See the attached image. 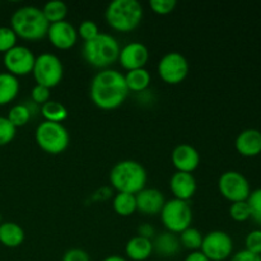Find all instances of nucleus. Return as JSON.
<instances>
[{"label": "nucleus", "instance_id": "17", "mask_svg": "<svg viewBox=\"0 0 261 261\" xmlns=\"http://www.w3.org/2000/svg\"><path fill=\"white\" fill-rule=\"evenodd\" d=\"M198 184L193 173L176 171L170 178V190L173 198L178 200L189 201L196 193Z\"/></svg>", "mask_w": 261, "mask_h": 261}, {"label": "nucleus", "instance_id": "24", "mask_svg": "<svg viewBox=\"0 0 261 261\" xmlns=\"http://www.w3.org/2000/svg\"><path fill=\"white\" fill-rule=\"evenodd\" d=\"M115 213L121 217H129L137 212V199L134 194L117 193L112 200Z\"/></svg>", "mask_w": 261, "mask_h": 261}, {"label": "nucleus", "instance_id": "42", "mask_svg": "<svg viewBox=\"0 0 261 261\" xmlns=\"http://www.w3.org/2000/svg\"><path fill=\"white\" fill-rule=\"evenodd\" d=\"M3 223V218H2V214H0V224Z\"/></svg>", "mask_w": 261, "mask_h": 261}, {"label": "nucleus", "instance_id": "23", "mask_svg": "<svg viewBox=\"0 0 261 261\" xmlns=\"http://www.w3.org/2000/svg\"><path fill=\"white\" fill-rule=\"evenodd\" d=\"M124 76L129 92H135V93H143L147 91L152 82V75L145 68L127 71Z\"/></svg>", "mask_w": 261, "mask_h": 261}, {"label": "nucleus", "instance_id": "29", "mask_svg": "<svg viewBox=\"0 0 261 261\" xmlns=\"http://www.w3.org/2000/svg\"><path fill=\"white\" fill-rule=\"evenodd\" d=\"M246 201L251 212V219L261 226V188L252 190Z\"/></svg>", "mask_w": 261, "mask_h": 261}, {"label": "nucleus", "instance_id": "12", "mask_svg": "<svg viewBox=\"0 0 261 261\" xmlns=\"http://www.w3.org/2000/svg\"><path fill=\"white\" fill-rule=\"evenodd\" d=\"M35 60L36 56L32 50L23 45L14 46L3 56V64L7 69V73L17 76V78L32 73Z\"/></svg>", "mask_w": 261, "mask_h": 261}, {"label": "nucleus", "instance_id": "7", "mask_svg": "<svg viewBox=\"0 0 261 261\" xmlns=\"http://www.w3.org/2000/svg\"><path fill=\"white\" fill-rule=\"evenodd\" d=\"M160 214L166 231L180 234L186 228L191 227L193 211L188 201L178 200L175 198L166 200Z\"/></svg>", "mask_w": 261, "mask_h": 261}, {"label": "nucleus", "instance_id": "10", "mask_svg": "<svg viewBox=\"0 0 261 261\" xmlns=\"http://www.w3.org/2000/svg\"><path fill=\"white\" fill-rule=\"evenodd\" d=\"M218 190L224 199L231 203L246 201L251 193L250 182L239 171H227L218 180Z\"/></svg>", "mask_w": 261, "mask_h": 261}, {"label": "nucleus", "instance_id": "2", "mask_svg": "<svg viewBox=\"0 0 261 261\" xmlns=\"http://www.w3.org/2000/svg\"><path fill=\"white\" fill-rule=\"evenodd\" d=\"M50 23L43 15L42 9L35 5H24L15 10L10 18V28L18 38L25 41H41L47 36Z\"/></svg>", "mask_w": 261, "mask_h": 261}, {"label": "nucleus", "instance_id": "14", "mask_svg": "<svg viewBox=\"0 0 261 261\" xmlns=\"http://www.w3.org/2000/svg\"><path fill=\"white\" fill-rule=\"evenodd\" d=\"M149 50L144 43L130 42L121 47L117 61L125 70L130 71L144 68L149 60Z\"/></svg>", "mask_w": 261, "mask_h": 261}, {"label": "nucleus", "instance_id": "4", "mask_svg": "<svg viewBox=\"0 0 261 261\" xmlns=\"http://www.w3.org/2000/svg\"><path fill=\"white\" fill-rule=\"evenodd\" d=\"M110 184L117 193L138 194L145 188L148 180L144 166L134 160H124L115 163L110 171Z\"/></svg>", "mask_w": 261, "mask_h": 261}, {"label": "nucleus", "instance_id": "34", "mask_svg": "<svg viewBox=\"0 0 261 261\" xmlns=\"http://www.w3.org/2000/svg\"><path fill=\"white\" fill-rule=\"evenodd\" d=\"M177 2L176 0H150L149 7L153 13L158 15H167L175 10Z\"/></svg>", "mask_w": 261, "mask_h": 261}, {"label": "nucleus", "instance_id": "16", "mask_svg": "<svg viewBox=\"0 0 261 261\" xmlns=\"http://www.w3.org/2000/svg\"><path fill=\"white\" fill-rule=\"evenodd\" d=\"M137 211L145 216H157L161 213L166 203L162 191L154 188H144L135 194Z\"/></svg>", "mask_w": 261, "mask_h": 261}, {"label": "nucleus", "instance_id": "3", "mask_svg": "<svg viewBox=\"0 0 261 261\" xmlns=\"http://www.w3.org/2000/svg\"><path fill=\"white\" fill-rule=\"evenodd\" d=\"M120 50L121 47L119 41L114 36L110 33L99 32L98 36L83 43L82 55L87 64L99 70H103L109 69L119 60Z\"/></svg>", "mask_w": 261, "mask_h": 261}, {"label": "nucleus", "instance_id": "38", "mask_svg": "<svg viewBox=\"0 0 261 261\" xmlns=\"http://www.w3.org/2000/svg\"><path fill=\"white\" fill-rule=\"evenodd\" d=\"M229 261H261V256L247 250H240L229 257Z\"/></svg>", "mask_w": 261, "mask_h": 261}, {"label": "nucleus", "instance_id": "33", "mask_svg": "<svg viewBox=\"0 0 261 261\" xmlns=\"http://www.w3.org/2000/svg\"><path fill=\"white\" fill-rule=\"evenodd\" d=\"M76 32H78V37H81L82 40L86 42V41L92 40L96 36L99 35L98 25L93 20H83V22L79 24V27L76 28Z\"/></svg>", "mask_w": 261, "mask_h": 261}, {"label": "nucleus", "instance_id": "5", "mask_svg": "<svg viewBox=\"0 0 261 261\" xmlns=\"http://www.w3.org/2000/svg\"><path fill=\"white\" fill-rule=\"evenodd\" d=\"M144 15L143 5L137 0H114L105 10L107 24L120 33L133 32Z\"/></svg>", "mask_w": 261, "mask_h": 261}, {"label": "nucleus", "instance_id": "13", "mask_svg": "<svg viewBox=\"0 0 261 261\" xmlns=\"http://www.w3.org/2000/svg\"><path fill=\"white\" fill-rule=\"evenodd\" d=\"M46 37L48 38L54 47L63 51L74 47L78 42L76 28L68 20H61V22L50 24Z\"/></svg>", "mask_w": 261, "mask_h": 261}, {"label": "nucleus", "instance_id": "28", "mask_svg": "<svg viewBox=\"0 0 261 261\" xmlns=\"http://www.w3.org/2000/svg\"><path fill=\"white\" fill-rule=\"evenodd\" d=\"M7 119L15 127H22L30 122V120L32 119V114H31L27 103H17L13 107H10Z\"/></svg>", "mask_w": 261, "mask_h": 261}, {"label": "nucleus", "instance_id": "15", "mask_svg": "<svg viewBox=\"0 0 261 261\" xmlns=\"http://www.w3.org/2000/svg\"><path fill=\"white\" fill-rule=\"evenodd\" d=\"M172 165L178 172L193 173L200 165V154L190 144H178L171 153Z\"/></svg>", "mask_w": 261, "mask_h": 261}, {"label": "nucleus", "instance_id": "18", "mask_svg": "<svg viewBox=\"0 0 261 261\" xmlns=\"http://www.w3.org/2000/svg\"><path fill=\"white\" fill-rule=\"evenodd\" d=\"M234 147L242 157L252 158L261 154V132L257 129H245L237 135Z\"/></svg>", "mask_w": 261, "mask_h": 261}, {"label": "nucleus", "instance_id": "26", "mask_svg": "<svg viewBox=\"0 0 261 261\" xmlns=\"http://www.w3.org/2000/svg\"><path fill=\"white\" fill-rule=\"evenodd\" d=\"M41 9L50 24L65 20L66 15H68V5L61 0H51V2L46 3Z\"/></svg>", "mask_w": 261, "mask_h": 261}, {"label": "nucleus", "instance_id": "40", "mask_svg": "<svg viewBox=\"0 0 261 261\" xmlns=\"http://www.w3.org/2000/svg\"><path fill=\"white\" fill-rule=\"evenodd\" d=\"M184 261H211V260H209L208 257L200 251V250H198V251H190V254L185 257V260Z\"/></svg>", "mask_w": 261, "mask_h": 261}, {"label": "nucleus", "instance_id": "11", "mask_svg": "<svg viewBox=\"0 0 261 261\" xmlns=\"http://www.w3.org/2000/svg\"><path fill=\"white\" fill-rule=\"evenodd\" d=\"M200 251L211 261H224L233 255V240L224 231H212L204 236Z\"/></svg>", "mask_w": 261, "mask_h": 261}, {"label": "nucleus", "instance_id": "30", "mask_svg": "<svg viewBox=\"0 0 261 261\" xmlns=\"http://www.w3.org/2000/svg\"><path fill=\"white\" fill-rule=\"evenodd\" d=\"M17 41L18 36L10 28V25L9 27H7V25H2L0 27V53L5 54L10 48L17 46Z\"/></svg>", "mask_w": 261, "mask_h": 261}, {"label": "nucleus", "instance_id": "8", "mask_svg": "<svg viewBox=\"0 0 261 261\" xmlns=\"http://www.w3.org/2000/svg\"><path fill=\"white\" fill-rule=\"evenodd\" d=\"M32 75L36 84L50 89L59 86L64 76V65L60 58L53 53H42L36 56Z\"/></svg>", "mask_w": 261, "mask_h": 261}, {"label": "nucleus", "instance_id": "36", "mask_svg": "<svg viewBox=\"0 0 261 261\" xmlns=\"http://www.w3.org/2000/svg\"><path fill=\"white\" fill-rule=\"evenodd\" d=\"M50 88L40 86V84H36L32 91H31V101L37 105V106H42L46 102L50 101Z\"/></svg>", "mask_w": 261, "mask_h": 261}, {"label": "nucleus", "instance_id": "21", "mask_svg": "<svg viewBox=\"0 0 261 261\" xmlns=\"http://www.w3.org/2000/svg\"><path fill=\"white\" fill-rule=\"evenodd\" d=\"M25 239L24 229L15 222H3L0 224V244L9 249H15Z\"/></svg>", "mask_w": 261, "mask_h": 261}, {"label": "nucleus", "instance_id": "22", "mask_svg": "<svg viewBox=\"0 0 261 261\" xmlns=\"http://www.w3.org/2000/svg\"><path fill=\"white\" fill-rule=\"evenodd\" d=\"M19 89L20 84L17 76L7 71L0 73V106H5L14 101L19 93Z\"/></svg>", "mask_w": 261, "mask_h": 261}, {"label": "nucleus", "instance_id": "19", "mask_svg": "<svg viewBox=\"0 0 261 261\" xmlns=\"http://www.w3.org/2000/svg\"><path fill=\"white\" fill-rule=\"evenodd\" d=\"M153 242V252L162 257H172L180 252L181 244L177 234L165 231L155 234Z\"/></svg>", "mask_w": 261, "mask_h": 261}, {"label": "nucleus", "instance_id": "39", "mask_svg": "<svg viewBox=\"0 0 261 261\" xmlns=\"http://www.w3.org/2000/svg\"><path fill=\"white\" fill-rule=\"evenodd\" d=\"M155 228L149 223H143L138 227V236L144 237V239L153 240L155 236Z\"/></svg>", "mask_w": 261, "mask_h": 261}, {"label": "nucleus", "instance_id": "31", "mask_svg": "<svg viewBox=\"0 0 261 261\" xmlns=\"http://www.w3.org/2000/svg\"><path fill=\"white\" fill-rule=\"evenodd\" d=\"M15 134H17V127L7 119V116H0V147L12 143Z\"/></svg>", "mask_w": 261, "mask_h": 261}, {"label": "nucleus", "instance_id": "35", "mask_svg": "<svg viewBox=\"0 0 261 261\" xmlns=\"http://www.w3.org/2000/svg\"><path fill=\"white\" fill-rule=\"evenodd\" d=\"M245 246H246L245 250L261 256V229H254L247 233L245 239Z\"/></svg>", "mask_w": 261, "mask_h": 261}, {"label": "nucleus", "instance_id": "32", "mask_svg": "<svg viewBox=\"0 0 261 261\" xmlns=\"http://www.w3.org/2000/svg\"><path fill=\"white\" fill-rule=\"evenodd\" d=\"M229 216L236 222H246L247 219H251V212L247 201L232 203L229 206Z\"/></svg>", "mask_w": 261, "mask_h": 261}, {"label": "nucleus", "instance_id": "6", "mask_svg": "<svg viewBox=\"0 0 261 261\" xmlns=\"http://www.w3.org/2000/svg\"><path fill=\"white\" fill-rule=\"evenodd\" d=\"M35 139L43 152L58 155L68 149L70 134L63 124L42 121L36 127Z\"/></svg>", "mask_w": 261, "mask_h": 261}, {"label": "nucleus", "instance_id": "37", "mask_svg": "<svg viewBox=\"0 0 261 261\" xmlns=\"http://www.w3.org/2000/svg\"><path fill=\"white\" fill-rule=\"evenodd\" d=\"M61 261H91V257L83 249H70L64 254Z\"/></svg>", "mask_w": 261, "mask_h": 261}, {"label": "nucleus", "instance_id": "41", "mask_svg": "<svg viewBox=\"0 0 261 261\" xmlns=\"http://www.w3.org/2000/svg\"><path fill=\"white\" fill-rule=\"evenodd\" d=\"M102 261H127V259L120 256V255H110V256L105 257Z\"/></svg>", "mask_w": 261, "mask_h": 261}, {"label": "nucleus", "instance_id": "9", "mask_svg": "<svg viewBox=\"0 0 261 261\" xmlns=\"http://www.w3.org/2000/svg\"><path fill=\"white\" fill-rule=\"evenodd\" d=\"M189 61L182 54L177 51H170L160 59L157 71L160 78L165 83L175 86L186 79L189 74Z\"/></svg>", "mask_w": 261, "mask_h": 261}, {"label": "nucleus", "instance_id": "25", "mask_svg": "<svg viewBox=\"0 0 261 261\" xmlns=\"http://www.w3.org/2000/svg\"><path fill=\"white\" fill-rule=\"evenodd\" d=\"M40 111L43 119H45V121L59 122V124H61L64 120H66L69 114L66 107L61 102L53 101V99H50L45 105H42L40 107Z\"/></svg>", "mask_w": 261, "mask_h": 261}, {"label": "nucleus", "instance_id": "27", "mask_svg": "<svg viewBox=\"0 0 261 261\" xmlns=\"http://www.w3.org/2000/svg\"><path fill=\"white\" fill-rule=\"evenodd\" d=\"M178 239H180V244L182 247L190 250V251H198V250H200L201 244H203L204 236L198 228L189 227L185 231L181 232Z\"/></svg>", "mask_w": 261, "mask_h": 261}, {"label": "nucleus", "instance_id": "20", "mask_svg": "<svg viewBox=\"0 0 261 261\" xmlns=\"http://www.w3.org/2000/svg\"><path fill=\"white\" fill-rule=\"evenodd\" d=\"M125 254L132 261H145L153 254L152 240L144 239L140 236H134L125 245Z\"/></svg>", "mask_w": 261, "mask_h": 261}, {"label": "nucleus", "instance_id": "1", "mask_svg": "<svg viewBox=\"0 0 261 261\" xmlns=\"http://www.w3.org/2000/svg\"><path fill=\"white\" fill-rule=\"evenodd\" d=\"M129 96V88L124 74L116 69L99 70L92 78L89 86V97L98 109L115 110L121 106Z\"/></svg>", "mask_w": 261, "mask_h": 261}]
</instances>
